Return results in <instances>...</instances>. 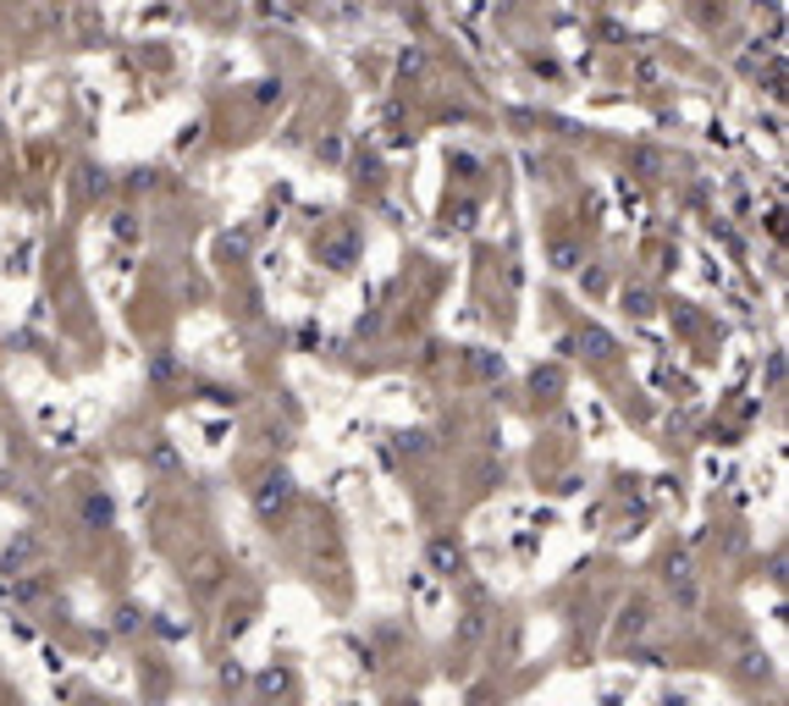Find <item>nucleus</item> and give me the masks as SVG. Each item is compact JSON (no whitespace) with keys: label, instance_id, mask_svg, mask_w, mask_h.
<instances>
[{"label":"nucleus","instance_id":"f257e3e1","mask_svg":"<svg viewBox=\"0 0 789 706\" xmlns=\"http://www.w3.org/2000/svg\"><path fill=\"white\" fill-rule=\"evenodd\" d=\"M288 502H293V480L288 475H266V480H259V513H266V519L282 513Z\"/></svg>","mask_w":789,"mask_h":706},{"label":"nucleus","instance_id":"7ed1b4c3","mask_svg":"<svg viewBox=\"0 0 789 706\" xmlns=\"http://www.w3.org/2000/svg\"><path fill=\"white\" fill-rule=\"evenodd\" d=\"M89 519H111V502H106V497H89Z\"/></svg>","mask_w":789,"mask_h":706},{"label":"nucleus","instance_id":"f03ea898","mask_svg":"<svg viewBox=\"0 0 789 706\" xmlns=\"http://www.w3.org/2000/svg\"><path fill=\"white\" fill-rule=\"evenodd\" d=\"M585 348H591V353H596V360H607V348H612V342H607V337H602V331H585Z\"/></svg>","mask_w":789,"mask_h":706}]
</instances>
